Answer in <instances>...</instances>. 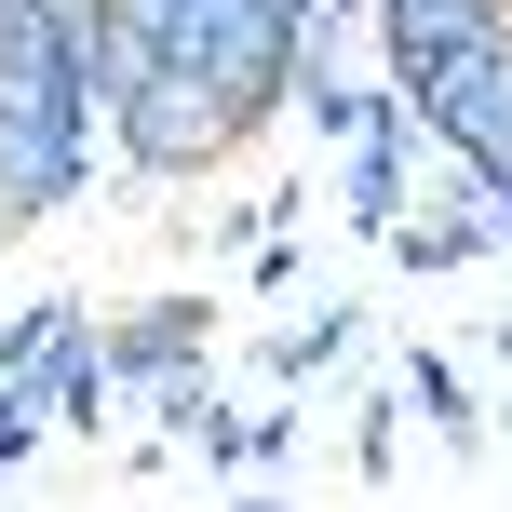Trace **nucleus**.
Segmentation results:
<instances>
[]
</instances>
